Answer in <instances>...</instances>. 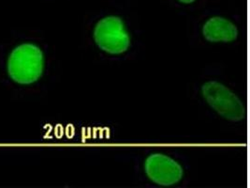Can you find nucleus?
Instances as JSON below:
<instances>
[{
	"label": "nucleus",
	"instance_id": "f03ea898",
	"mask_svg": "<svg viewBox=\"0 0 250 188\" xmlns=\"http://www.w3.org/2000/svg\"><path fill=\"white\" fill-rule=\"evenodd\" d=\"M81 42L96 59L119 64L143 51V30L136 9L128 0H111L88 12L81 24Z\"/></svg>",
	"mask_w": 250,
	"mask_h": 188
},
{
	"label": "nucleus",
	"instance_id": "7ed1b4c3",
	"mask_svg": "<svg viewBox=\"0 0 250 188\" xmlns=\"http://www.w3.org/2000/svg\"><path fill=\"white\" fill-rule=\"evenodd\" d=\"M188 94L215 120L231 127L246 124V98L220 64H209L200 70L188 87Z\"/></svg>",
	"mask_w": 250,
	"mask_h": 188
},
{
	"label": "nucleus",
	"instance_id": "39448f33",
	"mask_svg": "<svg viewBox=\"0 0 250 188\" xmlns=\"http://www.w3.org/2000/svg\"><path fill=\"white\" fill-rule=\"evenodd\" d=\"M186 17L187 36L195 48L234 47L244 34L242 16L213 3Z\"/></svg>",
	"mask_w": 250,
	"mask_h": 188
},
{
	"label": "nucleus",
	"instance_id": "423d86ee",
	"mask_svg": "<svg viewBox=\"0 0 250 188\" xmlns=\"http://www.w3.org/2000/svg\"><path fill=\"white\" fill-rule=\"evenodd\" d=\"M171 10L188 16L212 3V0H163Z\"/></svg>",
	"mask_w": 250,
	"mask_h": 188
},
{
	"label": "nucleus",
	"instance_id": "20e7f679",
	"mask_svg": "<svg viewBox=\"0 0 250 188\" xmlns=\"http://www.w3.org/2000/svg\"><path fill=\"white\" fill-rule=\"evenodd\" d=\"M133 176L145 188H180L190 180L191 165L184 153L170 148H146L131 155Z\"/></svg>",
	"mask_w": 250,
	"mask_h": 188
},
{
	"label": "nucleus",
	"instance_id": "0eeeda50",
	"mask_svg": "<svg viewBox=\"0 0 250 188\" xmlns=\"http://www.w3.org/2000/svg\"><path fill=\"white\" fill-rule=\"evenodd\" d=\"M48 1H55V0H48Z\"/></svg>",
	"mask_w": 250,
	"mask_h": 188
},
{
	"label": "nucleus",
	"instance_id": "f257e3e1",
	"mask_svg": "<svg viewBox=\"0 0 250 188\" xmlns=\"http://www.w3.org/2000/svg\"><path fill=\"white\" fill-rule=\"evenodd\" d=\"M58 77L56 50L41 31L15 28L0 42V85L13 100H41Z\"/></svg>",
	"mask_w": 250,
	"mask_h": 188
}]
</instances>
